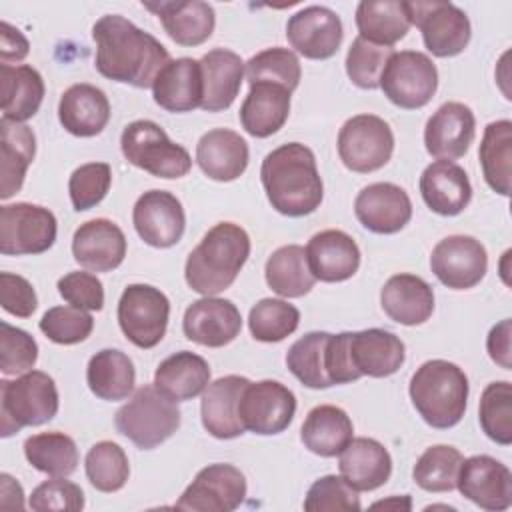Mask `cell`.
<instances>
[{
  "mask_svg": "<svg viewBox=\"0 0 512 512\" xmlns=\"http://www.w3.org/2000/svg\"><path fill=\"white\" fill-rule=\"evenodd\" d=\"M96 70L114 82L152 88L160 70L170 62L168 50L148 32L120 14H106L92 26Z\"/></svg>",
  "mask_w": 512,
  "mask_h": 512,
  "instance_id": "cell-1",
  "label": "cell"
},
{
  "mask_svg": "<svg viewBox=\"0 0 512 512\" xmlns=\"http://www.w3.org/2000/svg\"><path fill=\"white\" fill-rule=\"evenodd\" d=\"M260 180L272 208L290 218L312 214L324 198L314 152L300 142L268 152L260 166Z\"/></svg>",
  "mask_w": 512,
  "mask_h": 512,
  "instance_id": "cell-2",
  "label": "cell"
},
{
  "mask_svg": "<svg viewBox=\"0 0 512 512\" xmlns=\"http://www.w3.org/2000/svg\"><path fill=\"white\" fill-rule=\"evenodd\" d=\"M250 256V236L234 222H218L188 254L186 284L202 294L216 296L232 286Z\"/></svg>",
  "mask_w": 512,
  "mask_h": 512,
  "instance_id": "cell-3",
  "label": "cell"
},
{
  "mask_svg": "<svg viewBox=\"0 0 512 512\" xmlns=\"http://www.w3.org/2000/svg\"><path fill=\"white\" fill-rule=\"evenodd\" d=\"M410 400L422 420L438 430L456 426L468 402V378L448 360H428L410 378Z\"/></svg>",
  "mask_w": 512,
  "mask_h": 512,
  "instance_id": "cell-4",
  "label": "cell"
},
{
  "mask_svg": "<svg viewBox=\"0 0 512 512\" xmlns=\"http://www.w3.org/2000/svg\"><path fill=\"white\" fill-rule=\"evenodd\" d=\"M58 388L42 370H28L0 382V436L8 438L24 426L50 422L58 412Z\"/></svg>",
  "mask_w": 512,
  "mask_h": 512,
  "instance_id": "cell-5",
  "label": "cell"
},
{
  "mask_svg": "<svg viewBox=\"0 0 512 512\" xmlns=\"http://www.w3.org/2000/svg\"><path fill=\"white\" fill-rule=\"evenodd\" d=\"M114 424L134 446L152 450L180 428V410L154 384H144L116 412Z\"/></svg>",
  "mask_w": 512,
  "mask_h": 512,
  "instance_id": "cell-6",
  "label": "cell"
},
{
  "mask_svg": "<svg viewBox=\"0 0 512 512\" xmlns=\"http://www.w3.org/2000/svg\"><path fill=\"white\" fill-rule=\"evenodd\" d=\"M120 148L132 166L156 178H182L192 168L188 150L172 142L164 128L152 120L130 122L122 130Z\"/></svg>",
  "mask_w": 512,
  "mask_h": 512,
  "instance_id": "cell-7",
  "label": "cell"
},
{
  "mask_svg": "<svg viewBox=\"0 0 512 512\" xmlns=\"http://www.w3.org/2000/svg\"><path fill=\"white\" fill-rule=\"evenodd\" d=\"M338 156L342 164L358 174L380 170L394 152V134L386 120L374 114L348 118L338 132Z\"/></svg>",
  "mask_w": 512,
  "mask_h": 512,
  "instance_id": "cell-8",
  "label": "cell"
},
{
  "mask_svg": "<svg viewBox=\"0 0 512 512\" xmlns=\"http://www.w3.org/2000/svg\"><path fill=\"white\" fill-rule=\"evenodd\" d=\"M378 88L392 104L404 110L422 108L438 88L436 64L424 52H394L382 70Z\"/></svg>",
  "mask_w": 512,
  "mask_h": 512,
  "instance_id": "cell-9",
  "label": "cell"
},
{
  "mask_svg": "<svg viewBox=\"0 0 512 512\" xmlns=\"http://www.w3.org/2000/svg\"><path fill=\"white\" fill-rule=\"evenodd\" d=\"M410 24L422 32L424 46L438 58L460 54L472 36V26L462 8L452 2L416 0L406 2Z\"/></svg>",
  "mask_w": 512,
  "mask_h": 512,
  "instance_id": "cell-10",
  "label": "cell"
},
{
  "mask_svg": "<svg viewBox=\"0 0 512 512\" xmlns=\"http://www.w3.org/2000/svg\"><path fill=\"white\" fill-rule=\"evenodd\" d=\"M170 302L150 284H130L118 300V324L124 336L138 348H154L166 334Z\"/></svg>",
  "mask_w": 512,
  "mask_h": 512,
  "instance_id": "cell-11",
  "label": "cell"
},
{
  "mask_svg": "<svg viewBox=\"0 0 512 512\" xmlns=\"http://www.w3.org/2000/svg\"><path fill=\"white\" fill-rule=\"evenodd\" d=\"M56 216L38 204L16 202L0 208V252L4 256L42 254L56 240Z\"/></svg>",
  "mask_w": 512,
  "mask_h": 512,
  "instance_id": "cell-12",
  "label": "cell"
},
{
  "mask_svg": "<svg viewBox=\"0 0 512 512\" xmlns=\"http://www.w3.org/2000/svg\"><path fill=\"white\" fill-rule=\"evenodd\" d=\"M296 412L294 392L278 380L248 382L238 402V414L246 430L272 436L284 432Z\"/></svg>",
  "mask_w": 512,
  "mask_h": 512,
  "instance_id": "cell-13",
  "label": "cell"
},
{
  "mask_svg": "<svg viewBox=\"0 0 512 512\" xmlns=\"http://www.w3.org/2000/svg\"><path fill=\"white\" fill-rule=\"evenodd\" d=\"M246 498V478L232 464H208L188 484L176 502L178 510L232 512Z\"/></svg>",
  "mask_w": 512,
  "mask_h": 512,
  "instance_id": "cell-14",
  "label": "cell"
},
{
  "mask_svg": "<svg viewBox=\"0 0 512 512\" xmlns=\"http://www.w3.org/2000/svg\"><path fill=\"white\" fill-rule=\"evenodd\" d=\"M430 268L446 288L468 290L484 278L488 270V254L474 236L454 234L432 248Z\"/></svg>",
  "mask_w": 512,
  "mask_h": 512,
  "instance_id": "cell-15",
  "label": "cell"
},
{
  "mask_svg": "<svg viewBox=\"0 0 512 512\" xmlns=\"http://www.w3.org/2000/svg\"><path fill=\"white\" fill-rule=\"evenodd\" d=\"M456 488L464 498L484 510H506L512 504V474L500 460L476 454L462 460Z\"/></svg>",
  "mask_w": 512,
  "mask_h": 512,
  "instance_id": "cell-16",
  "label": "cell"
},
{
  "mask_svg": "<svg viewBox=\"0 0 512 512\" xmlns=\"http://www.w3.org/2000/svg\"><path fill=\"white\" fill-rule=\"evenodd\" d=\"M138 236L154 248H170L180 242L186 228V214L180 200L166 190L144 192L132 210Z\"/></svg>",
  "mask_w": 512,
  "mask_h": 512,
  "instance_id": "cell-17",
  "label": "cell"
},
{
  "mask_svg": "<svg viewBox=\"0 0 512 512\" xmlns=\"http://www.w3.org/2000/svg\"><path fill=\"white\" fill-rule=\"evenodd\" d=\"M342 20L326 6H306L290 16L286 38L290 46L310 60L332 58L342 44Z\"/></svg>",
  "mask_w": 512,
  "mask_h": 512,
  "instance_id": "cell-18",
  "label": "cell"
},
{
  "mask_svg": "<svg viewBox=\"0 0 512 512\" xmlns=\"http://www.w3.org/2000/svg\"><path fill=\"white\" fill-rule=\"evenodd\" d=\"M182 330L188 340L200 346L222 348L240 334L242 316L234 302L204 296L186 308Z\"/></svg>",
  "mask_w": 512,
  "mask_h": 512,
  "instance_id": "cell-19",
  "label": "cell"
},
{
  "mask_svg": "<svg viewBox=\"0 0 512 512\" xmlns=\"http://www.w3.org/2000/svg\"><path fill=\"white\" fill-rule=\"evenodd\" d=\"M354 214L374 234H396L410 222L412 202L404 188L392 182H374L358 192Z\"/></svg>",
  "mask_w": 512,
  "mask_h": 512,
  "instance_id": "cell-20",
  "label": "cell"
},
{
  "mask_svg": "<svg viewBox=\"0 0 512 512\" xmlns=\"http://www.w3.org/2000/svg\"><path fill=\"white\" fill-rule=\"evenodd\" d=\"M474 136V112L462 102H446L428 118L424 146L430 156L452 162L468 152Z\"/></svg>",
  "mask_w": 512,
  "mask_h": 512,
  "instance_id": "cell-21",
  "label": "cell"
},
{
  "mask_svg": "<svg viewBox=\"0 0 512 512\" xmlns=\"http://www.w3.org/2000/svg\"><path fill=\"white\" fill-rule=\"evenodd\" d=\"M72 254L86 270L110 272L124 262L126 236L112 220L94 218L74 232Z\"/></svg>",
  "mask_w": 512,
  "mask_h": 512,
  "instance_id": "cell-22",
  "label": "cell"
},
{
  "mask_svg": "<svg viewBox=\"0 0 512 512\" xmlns=\"http://www.w3.org/2000/svg\"><path fill=\"white\" fill-rule=\"evenodd\" d=\"M306 260L312 276L322 282H344L360 268V248L342 230H322L306 244Z\"/></svg>",
  "mask_w": 512,
  "mask_h": 512,
  "instance_id": "cell-23",
  "label": "cell"
},
{
  "mask_svg": "<svg viewBox=\"0 0 512 512\" xmlns=\"http://www.w3.org/2000/svg\"><path fill=\"white\" fill-rule=\"evenodd\" d=\"M348 354L360 378H386L404 364L406 348L394 332L384 328H368L350 332Z\"/></svg>",
  "mask_w": 512,
  "mask_h": 512,
  "instance_id": "cell-24",
  "label": "cell"
},
{
  "mask_svg": "<svg viewBox=\"0 0 512 512\" xmlns=\"http://www.w3.org/2000/svg\"><path fill=\"white\" fill-rule=\"evenodd\" d=\"M250 380L244 376L228 374L206 386L200 402L202 426L218 440H230L244 434V424L238 414V402L244 386Z\"/></svg>",
  "mask_w": 512,
  "mask_h": 512,
  "instance_id": "cell-25",
  "label": "cell"
},
{
  "mask_svg": "<svg viewBox=\"0 0 512 512\" xmlns=\"http://www.w3.org/2000/svg\"><path fill=\"white\" fill-rule=\"evenodd\" d=\"M420 194L432 212L456 216L470 204L472 184L462 166L450 160H436L420 176Z\"/></svg>",
  "mask_w": 512,
  "mask_h": 512,
  "instance_id": "cell-26",
  "label": "cell"
},
{
  "mask_svg": "<svg viewBox=\"0 0 512 512\" xmlns=\"http://www.w3.org/2000/svg\"><path fill=\"white\" fill-rule=\"evenodd\" d=\"M154 102L168 112H192L202 106L204 82L200 60H170L152 84Z\"/></svg>",
  "mask_w": 512,
  "mask_h": 512,
  "instance_id": "cell-27",
  "label": "cell"
},
{
  "mask_svg": "<svg viewBox=\"0 0 512 512\" xmlns=\"http://www.w3.org/2000/svg\"><path fill=\"white\" fill-rule=\"evenodd\" d=\"M250 150L246 140L228 128H214L202 134L196 144V162L200 170L216 182L240 178L248 166Z\"/></svg>",
  "mask_w": 512,
  "mask_h": 512,
  "instance_id": "cell-28",
  "label": "cell"
},
{
  "mask_svg": "<svg viewBox=\"0 0 512 512\" xmlns=\"http://www.w3.org/2000/svg\"><path fill=\"white\" fill-rule=\"evenodd\" d=\"M58 120L72 136H98L110 120L108 96L92 84H72L60 96Z\"/></svg>",
  "mask_w": 512,
  "mask_h": 512,
  "instance_id": "cell-29",
  "label": "cell"
},
{
  "mask_svg": "<svg viewBox=\"0 0 512 512\" xmlns=\"http://www.w3.org/2000/svg\"><path fill=\"white\" fill-rule=\"evenodd\" d=\"M142 6L160 18L166 34L180 46L206 42L216 26L214 8L202 0L142 2Z\"/></svg>",
  "mask_w": 512,
  "mask_h": 512,
  "instance_id": "cell-30",
  "label": "cell"
},
{
  "mask_svg": "<svg viewBox=\"0 0 512 512\" xmlns=\"http://www.w3.org/2000/svg\"><path fill=\"white\" fill-rule=\"evenodd\" d=\"M380 306L390 320L404 326H418L434 312V292L416 274H394L380 290Z\"/></svg>",
  "mask_w": 512,
  "mask_h": 512,
  "instance_id": "cell-31",
  "label": "cell"
},
{
  "mask_svg": "<svg viewBox=\"0 0 512 512\" xmlns=\"http://www.w3.org/2000/svg\"><path fill=\"white\" fill-rule=\"evenodd\" d=\"M338 456L340 476L356 492L376 490L386 484L392 474V458L388 450L374 438H352Z\"/></svg>",
  "mask_w": 512,
  "mask_h": 512,
  "instance_id": "cell-32",
  "label": "cell"
},
{
  "mask_svg": "<svg viewBox=\"0 0 512 512\" xmlns=\"http://www.w3.org/2000/svg\"><path fill=\"white\" fill-rule=\"evenodd\" d=\"M200 68L204 82L200 108L206 112H222L230 108L244 80L242 58L228 48H214L200 58Z\"/></svg>",
  "mask_w": 512,
  "mask_h": 512,
  "instance_id": "cell-33",
  "label": "cell"
},
{
  "mask_svg": "<svg viewBox=\"0 0 512 512\" xmlns=\"http://www.w3.org/2000/svg\"><path fill=\"white\" fill-rule=\"evenodd\" d=\"M290 90L272 82H256L240 106V124L254 138L276 134L290 114Z\"/></svg>",
  "mask_w": 512,
  "mask_h": 512,
  "instance_id": "cell-34",
  "label": "cell"
},
{
  "mask_svg": "<svg viewBox=\"0 0 512 512\" xmlns=\"http://www.w3.org/2000/svg\"><path fill=\"white\" fill-rule=\"evenodd\" d=\"M208 384V362L188 350L164 358L154 372V386L174 402H186L200 396Z\"/></svg>",
  "mask_w": 512,
  "mask_h": 512,
  "instance_id": "cell-35",
  "label": "cell"
},
{
  "mask_svg": "<svg viewBox=\"0 0 512 512\" xmlns=\"http://www.w3.org/2000/svg\"><path fill=\"white\" fill-rule=\"evenodd\" d=\"M300 438L312 454L334 458L354 438V426L340 406L320 404L308 412L300 428Z\"/></svg>",
  "mask_w": 512,
  "mask_h": 512,
  "instance_id": "cell-36",
  "label": "cell"
},
{
  "mask_svg": "<svg viewBox=\"0 0 512 512\" xmlns=\"http://www.w3.org/2000/svg\"><path fill=\"white\" fill-rule=\"evenodd\" d=\"M0 150H2V166H0V198L6 200L14 196L22 184L28 166L36 154V136L30 126L24 122L0 120Z\"/></svg>",
  "mask_w": 512,
  "mask_h": 512,
  "instance_id": "cell-37",
  "label": "cell"
},
{
  "mask_svg": "<svg viewBox=\"0 0 512 512\" xmlns=\"http://www.w3.org/2000/svg\"><path fill=\"white\" fill-rule=\"evenodd\" d=\"M2 118L24 122L32 118L44 100V80L40 72L28 64H0Z\"/></svg>",
  "mask_w": 512,
  "mask_h": 512,
  "instance_id": "cell-38",
  "label": "cell"
},
{
  "mask_svg": "<svg viewBox=\"0 0 512 512\" xmlns=\"http://www.w3.org/2000/svg\"><path fill=\"white\" fill-rule=\"evenodd\" d=\"M358 36L392 48L410 30V16L406 2L400 0H362L356 8Z\"/></svg>",
  "mask_w": 512,
  "mask_h": 512,
  "instance_id": "cell-39",
  "label": "cell"
},
{
  "mask_svg": "<svg viewBox=\"0 0 512 512\" xmlns=\"http://www.w3.org/2000/svg\"><path fill=\"white\" fill-rule=\"evenodd\" d=\"M86 382L96 398L118 402L132 394L136 370L132 360L122 350L104 348L88 360Z\"/></svg>",
  "mask_w": 512,
  "mask_h": 512,
  "instance_id": "cell-40",
  "label": "cell"
},
{
  "mask_svg": "<svg viewBox=\"0 0 512 512\" xmlns=\"http://www.w3.org/2000/svg\"><path fill=\"white\" fill-rule=\"evenodd\" d=\"M266 284L284 298H300L308 294L316 282L308 268L306 250L298 244L280 246L270 254L264 268Z\"/></svg>",
  "mask_w": 512,
  "mask_h": 512,
  "instance_id": "cell-41",
  "label": "cell"
},
{
  "mask_svg": "<svg viewBox=\"0 0 512 512\" xmlns=\"http://www.w3.org/2000/svg\"><path fill=\"white\" fill-rule=\"evenodd\" d=\"M480 166L486 184L500 196H510V166H512V122L496 120L484 128L478 150Z\"/></svg>",
  "mask_w": 512,
  "mask_h": 512,
  "instance_id": "cell-42",
  "label": "cell"
},
{
  "mask_svg": "<svg viewBox=\"0 0 512 512\" xmlns=\"http://www.w3.org/2000/svg\"><path fill=\"white\" fill-rule=\"evenodd\" d=\"M330 332H308L298 338L286 352L288 370L312 390L330 388V376L326 370V348Z\"/></svg>",
  "mask_w": 512,
  "mask_h": 512,
  "instance_id": "cell-43",
  "label": "cell"
},
{
  "mask_svg": "<svg viewBox=\"0 0 512 512\" xmlns=\"http://www.w3.org/2000/svg\"><path fill=\"white\" fill-rule=\"evenodd\" d=\"M26 460L50 476H70L78 466L76 442L64 432H40L24 442Z\"/></svg>",
  "mask_w": 512,
  "mask_h": 512,
  "instance_id": "cell-44",
  "label": "cell"
},
{
  "mask_svg": "<svg viewBox=\"0 0 512 512\" xmlns=\"http://www.w3.org/2000/svg\"><path fill=\"white\" fill-rule=\"evenodd\" d=\"M462 460L464 456L454 446H430L416 460L412 478L426 492H450L456 488V478Z\"/></svg>",
  "mask_w": 512,
  "mask_h": 512,
  "instance_id": "cell-45",
  "label": "cell"
},
{
  "mask_svg": "<svg viewBox=\"0 0 512 512\" xmlns=\"http://www.w3.org/2000/svg\"><path fill=\"white\" fill-rule=\"evenodd\" d=\"M86 478L90 484L100 492H118L128 476H130V464L128 456L116 442L102 440L96 442L84 460Z\"/></svg>",
  "mask_w": 512,
  "mask_h": 512,
  "instance_id": "cell-46",
  "label": "cell"
},
{
  "mask_svg": "<svg viewBox=\"0 0 512 512\" xmlns=\"http://www.w3.org/2000/svg\"><path fill=\"white\" fill-rule=\"evenodd\" d=\"M244 66H246V80L250 86L256 82H272L294 92L302 78L298 56L292 50L282 46L266 48L254 54Z\"/></svg>",
  "mask_w": 512,
  "mask_h": 512,
  "instance_id": "cell-47",
  "label": "cell"
},
{
  "mask_svg": "<svg viewBox=\"0 0 512 512\" xmlns=\"http://www.w3.org/2000/svg\"><path fill=\"white\" fill-rule=\"evenodd\" d=\"M300 324V312L294 304L280 298H262L250 308L248 328L260 342H280Z\"/></svg>",
  "mask_w": 512,
  "mask_h": 512,
  "instance_id": "cell-48",
  "label": "cell"
},
{
  "mask_svg": "<svg viewBox=\"0 0 512 512\" xmlns=\"http://www.w3.org/2000/svg\"><path fill=\"white\" fill-rule=\"evenodd\" d=\"M478 420L484 434L496 444L512 442V386L508 380L490 382L478 406Z\"/></svg>",
  "mask_w": 512,
  "mask_h": 512,
  "instance_id": "cell-49",
  "label": "cell"
},
{
  "mask_svg": "<svg viewBox=\"0 0 512 512\" xmlns=\"http://www.w3.org/2000/svg\"><path fill=\"white\" fill-rule=\"evenodd\" d=\"M394 54V48L372 44L356 36L346 54V74L354 86L364 90H374L380 86V76Z\"/></svg>",
  "mask_w": 512,
  "mask_h": 512,
  "instance_id": "cell-50",
  "label": "cell"
},
{
  "mask_svg": "<svg viewBox=\"0 0 512 512\" xmlns=\"http://www.w3.org/2000/svg\"><path fill=\"white\" fill-rule=\"evenodd\" d=\"M38 326L48 340L70 346L84 342L92 334L94 318L88 314V310L68 304L46 310Z\"/></svg>",
  "mask_w": 512,
  "mask_h": 512,
  "instance_id": "cell-51",
  "label": "cell"
},
{
  "mask_svg": "<svg viewBox=\"0 0 512 512\" xmlns=\"http://www.w3.org/2000/svg\"><path fill=\"white\" fill-rule=\"evenodd\" d=\"M112 184V168L106 162H90L76 168L68 180L70 202L76 212L94 208L104 200Z\"/></svg>",
  "mask_w": 512,
  "mask_h": 512,
  "instance_id": "cell-52",
  "label": "cell"
},
{
  "mask_svg": "<svg viewBox=\"0 0 512 512\" xmlns=\"http://www.w3.org/2000/svg\"><path fill=\"white\" fill-rule=\"evenodd\" d=\"M38 360L36 340L22 328L0 322V370L4 376H16L32 370Z\"/></svg>",
  "mask_w": 512,
  "mask_h": 512,
  "instance_id": "cell-53",
  "label": "cell"
},
{
  "mask_svg": "<svg viewBox=\"0 0 512 512\" xmlns=\"http://www.w3.org/2000/svg\"><path fill=\"white\" fill-rule=\"evenodd\" d=\"M358 492L336 474H326L318 478L306 492L304 510L306 512H326V510H360Z\"/></svg>",
  "mask_w": 512,
  "mask_h": 512,
  "instance_id": "cell-54",
  "label": "cell"
},
{
  "mask_svg": "<svg viewBox=\"0 0 512 512\" xmlns=\"http://www.w3.org/2000/svg\"><path fill=\"white\" fill-rule=\"evenodd\" d=\"M30 508L36 512H78L84 508V492L78 484L66 480V476H54L32 490Z\"/></svg>",
  "mask_w": 512,
  "mask_h": 512,
  "instance_id": "cell-55",
  "label": "cell"
},
{
  "mask_svg": "<svg viewBox=\"0 0 512 512\" xmlns=\"http://www.w3.org/2000/svg\"><path fill=\"white\" fill-rule=\"evenodd\" d=\"M60 296L76 308L82 310H102L104 306V286L90 272H68L58 280Z\"/></svg>",
  "mask_w": 512,
  "mask_h": 512,
  "instance_id": "cell-56",
  "label": "cell"
},
{
  "mask_svg": "<svg viewBox=\"0 0 512 512\" xmlns=\"http://www.w3.org/2000/svg\"><path fill=\"white\" fill-rule=\"evenodd\" d=\"M0 304L2 308L18 318H28L38 306L36 292L32 284L18 274L2 272L0 274Z\"/></svg>",
  "mask_w": 512,
  "mask_h": 512,
  "instance_id": "cell-57",
  "label": "cell"
},
{
  "mask_svg": "<svg viewBox=\"0 0 512 512\" xmlns=\"http://www.w3.org/2000/svg\"><path fill=\"white\" fill-rule=\"evenodd\" d=\"M510 318H504L502 322H498L496 326H492L488 338H486V350L490 354V358L502 366L504 370L512 368L510 362Z\"/></svg>",
  "mask_w": 512,
  "mask_h": 512,
  "instance_id": "cell-58",
  "label": "cell"
},
{
  "mask_svg": "<svg viewBox=\"0 0 512 512\" xmlns=\"http://www.w3.org/2000/svg\"><path fill=\"white\" fill-rule=\"evenodd\" d=\"M0 58H2V64H10V62H20L28 56L30 52V44L28 40L24 38V34L10 26L8 22H2L0 24Z\"/></svg>",
  "mask_w": 512,
  "mask_h": 512,
  "instance_id": "cell-59",
  "label": "cell"
},
{
  "mask_svg": "<svg viewBox=\"0 0 512 512\" xmlns=\"http://www.w3.org/2000/svg\"><path fill=\"white\" fill-rule=\"evenodd\" d=\"M0 480H2V488H0L2 500H0V504L4 506V504L8 502V498H12V508L22 510V508H24V492H22V486H20L10 474H2Z\"/></svg>",
  "mask_w": 512,
  "mask_h": 512,
  "instance_id": "cell-60",
  "label": "cell"
},
{
  "mask_svg": "<svg viewBox=\"0 0 512 512\" xmlns=\"http://www.w3.org/2000/svg\"><path fill=\"white\" fill-rule=\"evenodd\" d=\"M372 508H392V510H410L412 502L410 496H392L388 500H378L372 504Z\"/></svg>",
  "mask_w": 512,
  "mask_h": 512,
  "instance_id": "cell-61",
  "label": "cell"
}]
</instances>
